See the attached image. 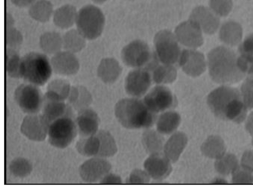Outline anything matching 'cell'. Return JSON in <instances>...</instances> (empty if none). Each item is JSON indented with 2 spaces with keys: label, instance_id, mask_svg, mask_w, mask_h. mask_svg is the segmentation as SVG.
Wrapping results in <instances>:
<instances>
[{
  "label": "cell",
  "instance_id": "1",
  "mask_svg": "<svg viewBox=\"0 0 253 190\" xmlns=\"http://www.w3.org/2000/svg\"><path fill=\"white\" fill-rule=\"evenodd\" d=\"M207 102L213 115L222 120L241 123L246 121L248 115L249 110L240 91L229 85H222L212 91Z\"/></svg>",
  "mask_w": 253,
  "mask_h": 190
},
{
  "label": "cell",
  "instance_id": "2",
  "mask_svg": "<svg viewBox=\"0 0 253 190\" xmlns=\"http://www.w3.org/2000/svg\"><path fill=\"white\" fill-rule=\"evenodd\" d=\"M236 53L225 46L212 50L209 55V67L211 79L222 85L240 82L246 77L239 69Z\"/></svg>",
  "mask_w": 253,
  "mask_h": 190
},
{
  "label": "cell",
  "instance_id": "3",
  "mask_svg": "<svg viewBox=\"0 0 253 190\" xmlns=\"http://www.w3.org/2000/svg\"><path fill=\"white\" fill-rule=\"evenodd\" d=\"M157 114L146 106L143 100L137 98L122 99L115 107L116 119L126 129L150 128L157 122Z\"/></svg>",
  "mask_w": 253,
  "mask_h": 190
},
{
  "label": "cell",
  "instance_id": "4",
  "mask_svg": "<svg viewBox=\"0 0 253 190\" xmlns=\"http://www.w3.org/2000/svg\"><path fill=\"white\" fill-rule=\"evenodd\" d=\"M52 72L51 61L44 54L31 52L21 58V78L29 83L42 86L50 79Z\"/></svg>",
  "mask_w": 253,
  "mask_h": 190
},
{
  "label": "cell",
  "instance_id": "5",
  "mask_svg": "<svg viewBox=\"0 0 253 190\" xmlns=\"http://www.w3.org/2000/svg\"><path fill=\"white\" fill-rule=\"evenodd\" d=\"M76 25L77 30L86 40H95L103 32L105 17L98 7L86 5L78 11Z\"/></svg>",
  "mask_w": 253,
  "mask_h": 190
},
{
  "label": "cell",
  "instance_id": "6",
  "mask_svg": "<svg viewBox=\"0 0 253 190\" xmlns=\"http://www.w3.org/2000/svg\"><path fill=\"white\" fill-rule=\"evenodd\" d=\"M126 65L135 69L153 70L157 63V55L151 52L148 45L141 40H135L126 45L122 52Z\"/></svg>",
  "mask_w": 253,
  "mask_h": 190
},
{
  "label": "cell",
  "instance_id": "7",
  "mask_svg": "<svg viewBox=\"0 0 253 190\" xmlns=\"http://www.w3.org/2000/svg\"><path fill=\"white\" fill-rule=\"evenodd\" d=\"M78 134L75 119L70 116H64L50 123L48 141L53 147L63 149L72 143Z\"/></svg>",
  "mask_w": 253,
  "mask_h": 190
},
{
  "label": "cell",
  "instance_id": "8",
  "mask_svg": "<svg viewBox=\"0 0 253 190\" xmlns=\"http://www.w3.org/2000/svg\"><path fill=\"white\" fill-rule=\"evenodd\" d=\"M156 52L158 59L164 64H180L182 52L176 37L170 32L163 31L156 36Z\"/></svg>",
  "mask_w": 253,
  "mask_h": 190
},
{
  "label": "cell",
  "instance_id": "9",
  "mask_svg": "<svg viewBox=\"0 0 253 190\" xmlns=\"http://www.w3.org/2000/svg\"><path fill=\"white\" fill-rule=\"evenodd\" d=\"M44 95L37 85L22 84L16 89L14 99L21 110L27 114L40 113L42 108Z\"/></svg>",
  "mask_w": 253,
  "mask_h": 190
},
{
  "label": "cell",
  "instance_id": "10",
  "mask_svg": "<svg viewBox=\"0 0 253 190\" xmlns=\"http://www.w3.org/2000/svg\"><path fill=\"white\" fill-rule=\"evenodd\" d=\"M73 108L55 93L47 91L44 95L42 115L50 124L55 120L64 116L74 118Z\"/></svg>",
  "mask_w": 253,
  "mask_h": 190
},
{
  "label": "cell",
  "instance_id": "11",
  "mask_svg": "<svg viewBox=\"0 0 253 190\" xmlns=\"http://www.w3.org/2000/svg\"><path fill=\"white\" fill-rule=\"evenodd\" d=\"M146 106L153 113L166 112L177 105V99L172 91L164 85L152 89L143 99Z\"/></svg>",
  "mask_w": 253,
  "mask_h": 190
},
{
  "label": "cell",
  "instance_id": "12",
  "mask_svg": "<svg viewBox=\"0 0 253 190\" xmlns=\"http://www.w3.org/2000/svg\"><path fill=\"white\" fill-rule=\"evenodd\" d=\"M111 169V164L106 158L94 156L80 167L79 174L84 183L91 184L101 181Z\"/></svg>",
  "mask_w": 253,
  "mask_h": 190
},
{
  "label": "cell",
  "instance_id": "13",
  "mask_svg": "<svg viewBox=\"0 0 253 190\" xmlns=\"http://www.w3.org/2000/svg\"><path fill=\"white\" fill-rule=\"evenodd\" d=\"M48 127L49 124L42 114H28L22 121L21 131L29 140L42 142L47 137Z\"/></svg>",
  "mask_w": 253,
  "mask_h": 190
},
{
  "label": "cell",
  "instance_id": "14",
  "mask_svg": "<svg viewBox=\"0 0 253 190\" xmlns=\"http://www.w3.org/2000/svg\"><path fill=\"white\" fill-rule=\"evenodd\" d=\"M152 80L149 71L137 69L126 76L125 83L126 91L134 98H140L149 90Z\"/></svg>",
  "mask_w": 253,
  "mask_h": 190
},
{
  "label": "cell",
  "instance_id": "15",
  "mask_svg": "<svg viewBox=\"0 0 253 190\" xmlns=\"http://www.w3.org/2000/svg\"><path fill=\"white\" fill-rule=\"evenodd\" d=\"M171 161L163 153L150 155L144 163V168L156 181H162L171 173Z\"/></svg>",
  "mask_w": 253,
  "mask_h": 190
},
{
  "label": "cell",
  "instance_id": "16",
  "mask_svg": "<svg viewBox=\"0 0 253 190\" xmlns=\"http://www.w3.org/2000/svg\"><path fill=\"white\" fill-rule=\"evenodd\" d=\"M51 63L53 72L62 76H73L79 72L80 63L75 53L61 51L53 55Z\"/></svg>",
  "mask_w": 253,
  "mask_h": 190
},
{
  "label": "cell",
  "instance_id": "17",
  "mask_svg": "<svg viewBox=\"0 0 253 190\" xmlns=\"http://www.w3.org/2000/svg\"><path fill=\"white\" fill-rule=\"evenodd\" d=\"M75 122L80 135L87 137L95 135L98 131L100 119L98 114L88 108L78 112Z\"/></svg>",
  "mask_w": 253,
  "mask_h": 190
},
{
  "label": "cell",
  "instance_id": "18",
  "mask_svg": "<svg viewBox=\"0 0 253 190\" xmlns=\"http://www.w3.org/2000/svg\"><path fill=\"white\" fill-rule=\"evenodd\" d=\"M187 136L181 131L175 132L165 142L163 154L172 163H176L188 145Z\"/></svg>",
  "mask_w": 253,
  "mask_h": 190
},
{
  "label": "cell",
  "instance_id": "19",
  "mask_svg": "<svg viewBox=\"0 0 253 190\" xmlns=\"http://www.w3.org/2000/svg\"><path fill=\"white\" fill-rule=\"evenodd\" d=\"M142 144L149 155L163 153L165 139L163 135L157 130L148 128L143 133Z\"/></svg>",
  "mask_w": 253,
  "mask_h": 190
},
{
  "label": "cell",
  "instance_id": "20",
  "mask_svg": "<svg viewBox=\"0 0 253 190\" xmlns=\"http://www.w3.org/2000/svg\"><path fill=\"white\" fill-rule=\"evenodd\" d=\"M77 14L78 11L75 6L71 4L64 5L54 11L53 23L60 29H69L76 24Z\"/></svg>",
  "mask_w": 253,
  "mask_h": 190
},
{
  "label": "cell",
  "instance_id": "21",
  "mask_svg": "<svg viewBox=\"0 0 253 190\" xmlns=\"http://www.w3.org/2000/svg\"><path fill=\"white\" fill-rule=\"evenodd\" d=\"M181 122L180 114L174 111L164 112L158 118L157 129L162 135H171L176 132Z\"/></svg>",
  "mask_w": 253,
  "mask_h": 190
},
{
  "label": "cell",
  "instance_id": "22",
  "mask_svg": "<svg viewBox=\"0 0 253 190\" xmlns=\"http://www.w3.org/2000/svg\"><path fill=\"white\" fill-rule=\"evenodd\" d=\"M67 100L73 109L79 112L89 108L92 103V98L89 91L85 87L78 85L72 87Z\"/></svg>",
  "mask_w": 253,
  "mask_h": 190
},
{
  "label": "cell",
  "instance_id": "23",
  "mask_svg": "<svg viewBox=\"0 0 253 190\" xmlns=\"http://www.w3.org/2000/svg\"><path fill=\"white\" fill-rule=\"evenodd\" d=\"M226 149L224 141L217 135L210 136L203 142L201 147L204 156L215 160L225 154Z\"/></svg>",
  "mask_w": 253,
  "mask_h": 190
},
{
  "label": "cell",
  "instance_id": "24",
  "mask_svg": "<svg viewBox=\"0 0 253 190\" xmlns=\"http://www.w3.org/2000/svg\"><path fill=\"white\" fill-rule=\"evenodd\" d=\"M121 68L118 62L114 59L108 58L102 60L98 69V75L105 83L115 82L119 77Z\"/></svg>",
  "mask_w": 253,
  "mask_h": 190
},
{
  "label": "cell",
  "instance_id": "25",
  "mask_svg": "<svg viewBox=\"0 0 253 190\" xmlns=\"http://www.w3.org/2000/svg\"><path fill=\"white\" fill-rule=\"evenodd\" d=\"M53 5L48 0H37L29 9V14L37 22L46 23L54 13Z\"/></svg>",
  "mask_w": 253,
  "mask_h": 190
},
{
  "label": "cell",
  "instance_id": "26",
  "mask_svg": "<svg viewBox=\"0 0 253 190\" xmlns=\"http://www.w3.org/2000/svg\"><path fill=\"white\" fill-rule=\"evenodd\" d=\"M40 44L45 53L54 55L63 48V37L55 32L45 33L40 38Z\"/></svg>",
  "mask_w": 253,
  "mask_h": 190
},
{
  "label": "cell",
  "instance_id": "27",
  "mask_svg": "<svg viewBox=\"0 0 253 190\" xmlns=\"http://www.w3.org/2000/svg\"><path fill=\"white\" fill-rule=\"evenodd\" d=\"M100 141V149L96 156L108 158L114 156L118 152L116 141L111 133L105 130H99L95 134Z\"/></svg>",
  "mask_w": 253,
  "mask_h": 190
},
{
  "label": "cell",
  "instance_id": "28",
  "mask_svg": "<svg viewBox=\"0 0 253 190\" xmlns=\"http://www.w3.org/2000/svg\"><path fill=\"white\" fill-rule=\"evenodd\" d=\"M85 38L77 30H71L63 36V48L73 53L81 52L86 45Z\"/></svg>",
  "mask_w": 253,
  "mask_h": 190
},
{
  "label": "cell",
  "instance_id": "29",
  "mask_svg": "<svg viewBox=\"0 0 253 190\" xmlns=\"http://www.w3.org/2000/svg\"><path fill=\"white\" fill-rule=\"evenodd\" d=\"M239 165L238 158L235 155L226 153L215 160L214 166L218 174L227 176L231 175Z\"/></svg>",
  "mask_w": 253,
  "mask_h": 190
},
{
  "label": "cell",
  "instance_id": "30",
  "mask_svg": "<svg viewBox=\"0 0 253 190\" xmlns=\"http://www.w3.org/2000/svg\"><path fill=\"white\" fill-rule=\"evenodd\" d=\"M76 148L78 152L84 156H96L99 151L100 141L95 135L83 137L77 141Z\"/></svg>",
  "mask_w": 253,
  "mask_h": 190
},
{
  "label": "cell",
  "instance_id": "31",
  "mask_svg": "<svg viewBox=\"0 0 253 190\" xmlns=\"http://www.w3.org/2000/svg\"><path fill=\"white\" fill-rule=\"evenodd\" d=\"M177 70L173 65L163 64L155 66L153 70V80L158 84L173 82L177 77Z\"/></svg>",
  "mask_w": 253,
  "mask_h": 190
},
{
  "label": "cell",
  "instance_id": "32",
  "mask_svg": "<svg viewBox=\"0 0 253 190\" xmlns=\"http://www.w3.org/2000/svg\"><path fill=\"white\" fill-rule=\"evenodd\" d=\"M21 58L15 50L7 48L6 51V71L7 75L13 78H21Z\"/></svg>",
  "mask_w": 253,
  "mask_h": 190
},
{
  "label": "cell",
  "instance_id": "33",
  "mask_svg": "<svg viewBox=\"0 0 253 190\" xmlns=\"http://www.w3.org/2000/svg\"><path fill=\"white\" fill-rule=\"evenodd\" d=\"M9 169L14 177L24 178L31 175L33 171V166L30 161L28 159L18 157L11 161Z\"/></svg>",
  "mask_w": 253,
  "mask_h": 190
},
{
  "label": "cell",
  "instance_id": "34",
  "mask_svg": "<svg viewBox=\"0 0 253 190\" xmlns=\"http://www.w3.org/2000/svg\"><path fill=\"white\" fill-rule=\"evenodd\" d=\"M233 185H248L253 184V172L240 165L231 175Z\"/></svg>",
  "mask_w": 253,
  "mask_h": 190
},
{
  "label": "cell",
  "instance_id": "35",
  "mask_svg": "<svg viewBox=\"0 0 253 190\" xmlns=\"http://www.w3.org/2000/svg\"><path fill=\"white\" fill-rule=\"evenodd\" d=\"M69 81L63 79H56L51 81L47 85V91L53 92L65 101L67 100L71 89Z\"/></svg>",
  "mask_w": 253,
  "mask_h": 190
},
{
  "label": "cell",
  "instance_id": "36",
  "mask_svg": "<svg viewBox=\"0 0 253 190\" xmlns=\"http://www.w3.org/2000/svg\"><path fill=\"white\" fill-rule=\"evenodd\" d=\"M240 91L247 109L253 110V74L248 76Z\"/></svg>",
  "mask_w": 253,
  "mask_h": 190
},
{
  "label": "cell",
  "instance_id": "37",
  "mask_svg": "<svg viewBox=\"0 0 253 190\" xmlns=\"http://www.w3.org/2000/svg\"><path fill=\"white\" fill-rule=\"evenodd\" d=\"M23 37L20 32L14 27L6 28V44L8 48L16 50L21 46Z\"/></svg>",
  "mask_w": 253,
  "mask_h": 190
},
{
  "label": "cell",
  "instance_id": "38",
  "mask_svg": "<svg viewBox=\"0 0 253 190\" xmlns=\"http://www.w3.org/2000/svg\"><path fill=\"white\" fill-rule=\"evenodd\" d=\"M151 177L146 171L136 169L132 171L126 180V184L133 185H145L150 184Z\"/></svg>",
  "mask_w": 253,
  "mask_h": 190
},
{
  "label": "cell",
  "instance_id": "39",
  "mask_svg": "<svg viewBox=\"0 0 253 190\" xmlns=\"http://www.w3.org/2000/svg\"><path fill=\"white\" fill-rule=\"evenodd\" d=\"M239 54L253 57V34L248 36L240 45Z\"/></svg>",
  "mask_w": 253,
  "mask_h": 190
},
{
  "label": "cell",
  "instance_id": "40",
  "mask_svg": "<svg viewBox=\"0 0 253 190\" xmlns=\"http://www.w3.org/2000/svg\"><path fill=\"white\" fill-rule=\"evenodd\" d=\"M240 165L253 172V150L245 152L241 157Z\"/></svg>",
  "mask_w": 253,
  "mask_h": 190
},
{
  "label": "cell",
  "instance_id": "41",
  "mask_svg": "<svg viewBox=\"0 0 253 190\" xmlns=\"http://www.w3.org/2000/svg\"><path fill=\"white\" fill-rule=\"evenodd\" d=\"M122 180L120 176L113 174H108L100 181V185H122Z\"/></svg>",
  "mask_w": 253,
  "mask_h": 190
},
{
  "label": "cell",
  "instance_id": "42",
  "mask_svg": "<svg viewBox=\"0 0 253 190\" xmlns=\"http://www.w3.org/2000/svg\"><path fill=\"white\" fill-rule=\"evenodd\" d=\"M37 0H11V2L19 8L30 7Z\"/></svg>",
  "mask_w": 253,
  "mask_h": 190
},
{
  "label": "cell",
  "instance_id": "43",
  "mask_svg": "<svg viewBox=\"0 0 253 190\" xmlns=\"http://www.w3.org/2000/svg\"><path fill=\"white\" fill-rule=\"evenodd\" d=\"M246 129L250 135L253 136V110L248 115L246 120Z\"/></svg>",
  "mask_w": 253,
  "mask_h": 190
},
{
  "label": "cell",
  "instance_id": "44",
  "mask_svg": "<svg viewBox=\"0 0 253 190\" xmlns=\"http://www.w3.org/2000/svg\"><path fill=\"white\" fill-rule=\"evenodd\" d=\"M211 184V185H227L228 183L225 179L219 177L213 179Z\"/></svg>",
  "mask_w": 253,
  "mask_h": 190
},
{
  "label": "cell",
  "instance_id": "45",
  "mask_svg": "<svg viewBox=\"0 0 253 190\" xmlns=\"http://www.w3.org/2000/svg\"><path fill=\"white\" fill-rule=\"evenodd\" d=\"M14 20L12 16L9 13L6 14V28L14 27Z\"/></svg>",
  "mask_w": 253,
  "mask_h": 190
},
{
  "label": "cell",
  "instance_id": "46",
  "mask_svg": "<svg viewBox=\"0 0 253 190\" xmlns=\"http://www.w3.org/2000/svg\"><path fill=\"white\" fill-rule=\"evenodd\" d=\"M93 1L96 3L101 4L108 1V0H93Z\"/></svg>",
  "mask_w": 253,
  "mask_h": 190
},
{
  "label": "cell",
  "instance_id": "47",
  "mask_svg": "<svg viewBox=\"0 0 253 190\" xmlns=\"http://www.w3.org/2000/svg\"><path fill=\"white\" fill-rule=\"evenodd\" d=\"M252 145H253V136L252 137Z\"/></svg>",
  "mask_w": 253,
  "mask_h": 190
}]
</instances>
